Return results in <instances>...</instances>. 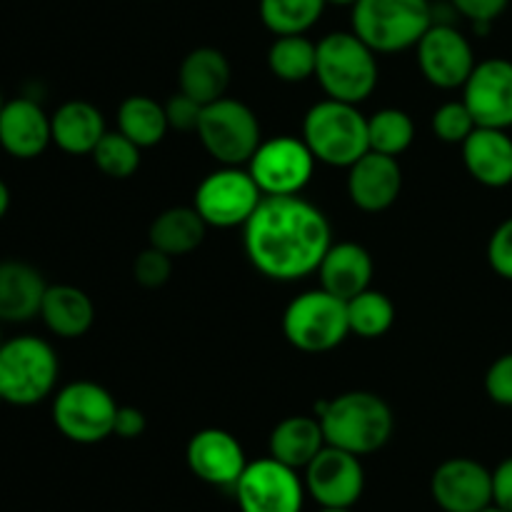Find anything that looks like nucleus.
<instances>
[{
    "instance_id": "b1692460",
    "label": "nucleus",
    "mask_w": 512,
    "mask_h": 512,
    "mask_svg": "<svg viewBox=\"0 0 512 512\" xmlns=\"http://www.w3.org/2000/svg\"><path fill=\"white\" fill-rule=\"evenodd\" d=\"M53 143L68 155H90L108 128L105 118L88 100H68L50 115Z\"/></svg>"
},
{
    "instance_id": "473e14b6",
    "label": "nucleus",
    "mask_w": 512,
    "mask_h": 512,
    "mask_svg": "<svg viewBox=\"0 0 512 512\" xmlns=\"http://www.w3.org/2000/svg\"><path fill=\"white\" fill-rule=\"evenodd\" d=\"M140 150L143 148L125 138L120 130H113V133L108 130L90 155H93V163L98 165L100 173L115 180H125L140 168Z\"/></svg>"
},
{
    "instance_id": "f8f14e48",
    "label": "nucleus",
    "mask_w": 512,
    "mask_h": 512,
    "mask_svg": "<svg viewBox=\"0 0 512 512\" xmlns=\"http://www.w3.org/2000/svg\"><path fill=\"white\" fill-rule=\"evenodd\" d=\"M233 490L240 512H303L308 495L298 470L270 455L245 465Z\"/></svg>"
},
{
    "instance_id": "58836bf2",
    "label": "nucleus",
    "mask_w": 512,
    "mask_h": 512,
    "mask_svg": "<svg viewBox=\"0 0 512 512\" xmlns=\"http://www.w3.org/2000/svg\"><path fill=\"white\" fill-rule=\"evenodd\" d=\"M200 113H203V105L198 100H193L190 95L178 93L165 103V115H168V123L173 130H183V133H190V130H198Z\"/></svg>"
},
{
    "instance_id": "412c9836",
    "label": "nucleus",
    "mask_w": 512,
    "mask_h": 512,
    "mask_svg": "<svg viewBox=\"0 0 512 512\" xmlns=\"http://www.w3.org/2000/svg\"><path fill=\"white\" fill-rule=\"evenodd\" d=\"M463 163L485 188L512 183V138L508 130L475 128L463 143Z\"/></svg>"
},
{
    "instance_id": "c9c22d12",
    "label": "nucleus",
    "mask_w": 512,
    "mask_h": 512,
    "mask_svg": "<svg viewBox=\"0 0 512 512\" xmlns=\"http://www.w3.org/2000/svg\"><path fill=\"white\" fill-rule=\"evenodd\" d=\"M508 3L510 0H450V5L460 15H465L478 33L490 30V25L505 13Z\"/></svg>"
},
{
    "instance_id": "2f4dec72",
    "label": "nucleus",
    "mask_w": 512,
    "mask_h": 512,
    "mask_svg": "<svg viewBox=\"0 0 512 512\" xmlns=\"http://www.w3.org/2000/svg\"><path fill=\"white\" fill-rule=\"evenodd\" d=\"M415 140V123L405 110L383 108L368 118L370 150L383 155H403Z\"/></svg>"
},
{
    "instance_id": "f3484780",
    "label": "nucleus",
    "mask_w": 512,
    "mask_h": 512,
    "mask_svg": "<svg viewBox=\"0 0 512 512\" xmlns=\"http://www.w3.org/2000/svg\"><path fill=\"white\" fill-rule=\"evenodd\" d=\"M185 460L195 478L218 488H235L248 465L240 440L220 428L198 430L185 448Z\"/></svg>"
},
{
    "instance_id": "20e7f679",
    "label": "nucleus",
    "mask_w": 512,
    "mask_h": 512,
    "mask_svg": "<svg viewBox=\"0 0 512 512\" xmlns=\"http://www.w3.org/2000/svg\"><path fill=\"white\" fill-rule=\"evenodd\" d=\"M60 363L53 345L38 335H18L0 345V400L30 408L53 395Z\"/></svg>"
},
{
    "instance_id": "6e6552de",
    "label": "nucleus",
    "mask_w": 512,
    "mask_h": 512,
    "mask_svg": "<svg viewBox=\"0 0 512 512\" xmlns=\"http://www.w3.org/2000/svg\"><path fill=\"white\" fill-rule=\"evenodd\" d=\"M203 148L220 165H248L258 145L263 143L258 115L243 100L223 95L215 103L203 105L198 123Z\"/></svg>"
},
{
    "instance_id": "4be33fe9",
    "label": "nucleus",
    "mask_w": 512,
    "mask_h": 512,
    "mask_svg": "<svg viewBox=\"0 0 512 512\" xmlns=\"http://www.w3.org/2000/svg\"><path fill=\"white\" fill-rule=\"evenodd\" d=\"M48 283L33 265L20 260L0 263V323H28L38 318Z\"/></svg>"
},
{
    "instance_id": "39448f33",
    "label": "nucleus",
    "mask_w": 512,
    "mask_h": 512,
    "mask_svg": "<svg viewBox=\"0 0 512 512\" xmlns=\"http://www.w3.org/2000/svg\"><path fill=\"white\" fill-rule=\"evenodd\" d=\"M303 140L318 163L350 168L370 150L368 118L358 105L325 98L305 113Z\"/></svg>"
},
{
    "instance_id": "dca6fc26",
    "label": "nucleus",
    "mask_w": 512,
    "mask_h": 512,
    "mask_svg": "<svg viewBox=\"0 0 512 512\" xmlns=\"http://www.w3.org/2000/svg\"><path fill=\"white\" fill-rule=\"evenodd\" d=\"M463 103L478 128H512V60L490 58L475 65L463 85Z\"/></svg>"
},
{
    "instance_id": "72a5a7b5",
    "label": "nucleus",
    "mask_w": 512,
    "mask_h": 512,
    "mask_svg": "<svg viewBox=\"0 0 512 512\" xmlns=\"http://www.w3.org/2000/svg\"><path fill=\"white\" fill-rule=\"evenodd\" d=\"M475 128L478 123L463 100H448L433 113V133L443 143L463 145Z\"/></svg>"
},
{
    "instance_id": "09e8293b",
    "label": "nucleus",
    "mask_w": 512,
    "mask_h": 512,
    "mask_svg": "<svg viewBox=\"0 0 512 512\" xmlns=\"http://www.w3.org/2000/svg\"><path fill=\"white\" fill-rule=\"evenodd\" d=\"M0 403H3V400H0Z\"/></svg>"
},
{
    "instance_id": "4468645a",
    "label": "nucleus",
    "mask_w": 512,
    "mask_h": 512,
    "mask_svg": "<svg viewBox=\"0 0 512 512\" xmlns=\"http://www.w3.org/2000/svg\"><path fill=\"white\" fill-rule=\"evenodd\" d=\"M415 48L425 80L440 90L463 88L478 65L470 40L450 23L430 25Z\"/></svg>"
},
{
    "instance_id": "4c0bfd02",
    "label": "nucleus",
    "mask_w": 512,
    "mask_h": 512,
    "mask_svg": "<svg viewBox=\"0 0 512 512\" xmlns=\"http://www.w3.org/2000/svg\"><path fill=\"white\" fill-rule=\"evenodd\" d=\"M488 263L500 278L512 280V218L503 220L488 240Z\"/></svg>"
},
{
    "instance_id": "c85d7f7f",
    "label": "nucleus",
    "mask_w": 512,
    "mask_h": 512,
    "mask_svg": "<svg viewBox=\"0 0 512 512\" xmlns=\"http://www.w3.org/2000/svg\"><path fill=\"white\" fill-rule=\"evenodd\" d=\"M318 43L305 35H275L268 50V68L283 83H303L315 78Z\"/></svg>"
},
{
    "instance_id": "a18cd8bd",
    "label": "nucleus",
    "mask_w": 512,
    "mask_h": 512,
    "mask_svg": "<svg viewBox=\"0 0 512 512\" xmlns=\"http://www.w3.org/2000/svg\"><path fill=\"white\" fill-rule=\"evenodd\" d=\"M483 512H508V510H503V508H495V505H490V508H485Z\"/></svg>"
},
{
    "instance_id": "49530a36",
    "label": "nucleus",
    "mask_w": 512,
    "mask_h": 512,
    "mask_svg": "<svg viewBox=\"0 0 512 512\" xmlns=\"http://www.w3.org/2000/svg\"><path fill=\"white\" fill-rule=\"evenodd\" d=\"M3 105H5V98H3V93H0V113H3Z\"/></svg>"
},
{
    "instance_id": "ea45409f",
    "label": "nucleus",
    "mask_w": 512,
    "mask_h": 512,
    "mask_svg": "<svg viewBox=\"0 0 512 512\" xmlns=\"http://www.w3.org/2000/svg\"><path fill=\"white\" fill-rule=\"evenodd\" d=\"M145 428H148V420H145L143 410L133 408V405H120L118 415H115L113 435L123 440H135L145 433Z\"/></svg>"
},
{
    "instance_id": "a211bd4d",
    "label": "nucleus",
    "mask_w": 512,
    "mask_h": 512,
    "mask_svg": "<svg viewBox=\"0 0 512 512\" xmlns=\"http://www.w3.org/2000/svg\"><path fill=\"white\" fill-rule=\"evenodd\" d=\"M403 190V170L393 155L368 150L348 168V195L355 208L365 213L388 210Z\"/></svg>"
},
{
    "instance_id": "a19ab883",
    "label": "nucleus",
    "mask_w": 512,
    "mask_h": 512,
    "mask_svg": "<svg viewBox=\"0 0 512 512\" xmlns=\"http://www.w3.org/2000/svg\"><path fill=\"white\" fill-rule=\"evenodd\" d=\"M493 505L512 512V458L493 470Z\"/></svg>"
},
{
    "instance_id": "aec40b11",
    "label": "nucleus",
    "mask_w": 512,
    "mask_h": 512,
    "mask_svg": "<svg viewBox=\"0 0 512 512\" xmlns=\"http://www.w3.org/2000/svg\"><path fill=\"white\" fill-rule=\"evenodd\" d=\"M373 270V255L363 245L350 243V240L333 243L318 265L320 288L348 303L350 298L370 288Z\"/></svg>"
},
{
    "instance_id": "bb28decb",
    "label": "nucleus",
    "mask_w": 512,
    "mask_h": 512,
    "mask_svg": "<svg viewBox=\"0 0 512 512\" xmlns=\"http://www.w3.org/2000/svg\"><path fill=\"white\" fill-rule=\"evenodd\" d=\"M208 233V223L193 205H175V208L163 210L158 218L150 223L148 240L153 248L163 250L170 258L175 255H188L200 248Z\"/></svg>"
},
{
    "instance_id": "423d86ee",
    "label": "nucleus",
    "mask_w": 512,
    "mask_h": 512,
    "mask_svg": "<svg viewBox=\"0 0 512 512\" xmlns=\"http://www.w3.org/2000/svg\"><path fill=\"white\" fill-rule=\"evenodd\" d=\"M433 23L430 0H358L353 5V33L375 53L415 48Z\"/></svg>"
},
{
    "instance_id": "f704fd0d",
    "label": "nucleus",
    "mask_w": 512,
    "mask_h": 512,
    "mask_svg": "<svg viewBox=\"0 0 512 512\" xmlns=\"http://www.w3.org/2000/svg\"><path fill=\"white\" fill-rule=\"evenodd\" d=\"M170 273H173V258L168 253H163V250L153 248V245L140 250L133 263L135 283L148 290L163 288L170 280Z\"/></svg>"
},
{
    "instance_id": "6ab92c4d",
    "label": "nucleus",
    "mask_w": 512,
    "mask_h": 512,
    "mask_svg": "<svg viewBox=\"0 0 512 512\" xmlns=\"http://www.w3.org/2000/svg\"><path fill=\"white\" fill-rule=\"evenodd\" d=\"M53 143L50 115L33 98L5 100L0 113V148L18 160H33Z\"/></svg>"
},
{
    "instance_id": "e433bc0d",
    "label": "nucleus",
    "mask_w": 512,
    "mask_h": 512,
    "mask_svg": "<svg viewBox=\"0 0 512 512\" xmlns=\"http://www.w3.org/2000/svg\"><path fill=\"white\" fill-rule=\"evenodd\" d=\"M485 393L493 403L512 408V353L500 355L485 373Z\"/></svg>"
},
{
    "instance_id": "1a4fd4ad",
    "label": "nucleus",
    "mask_w": 512,
    "mask_h": 512,
    "mask_svg": "<svg viewBox=\"0 0 512 512\" xmlns=\"http://www.w3.org/2000/svg\"><path fill=\"white\" fill-rule=\"evenodd\" d=\"M120 405L103 385L75 380L53 398V423L63 438L78 445H93L110 438Z\"/></svg>"
},
{
    "instance_id": "0eeeda50",
    "label": "nucleus",
    "mask_w": 512,
    "mask_h": 512,
    "mask_svg": "<svg viewBox=\"0 0 512 512\" xmlns=\"http://www.w3.org/2000/svg\"><path fill=\"white\" fill-rule=\"evenodd\" d=\"M283 335L300 353H330L350 335L348 303L328 290H305L283 313Z\"/></svg>"
},
{
    "instance_id": "5701e85b",
    "label": "nucleus",
    "mask_w": 512,
    "mask_h": 512,
    "mask_svg": "<svg viewBox=\"0 0 512 512\" xmlns=\"http://www.w3.org/2000/svg\"><path fill=\"white\" fill-rule=\"evenodd\" d=\"M40 320L58 338H83L95 323V305L90 295L75 285H48L40 305Z\"/></svg>"
},
{
    "instance_id": "ddd939ff",
    "label": "nucleus",
    "mask_w": 512,
    "mask_h": 512,
    "mask_svg": "<svg viewBox=\"0 0 512 512\" xmlns=\"http://www.w3.org/2000/svg\"><path fill=\"white\" fill-rule=\"evenodd\" d=\"M303 483L320 508H353L365 490V470L358 455L325 445L308 468Z\"/></svg>"
},
{
    "instance_id": "9b49d317",
    "label": "nucleus",
    "mask_w": 512,
    "mask_h": 512,
    "mask_svg": "<svg viewBox=\"0 0 512 512\" xmlns=\"http://www.w3.org/2000/svg\"><path fill=\"white\" fill-rule=\"evenodd\" d=\"M315 163L303 138L278 135L258 145L248 160V173L263 195H300L313 180Z\"/></svg>"
},
{
    "instance_id": "9d476101",
    "label": "nucleus",
    "mask_w": 512,
    "mask_h": 512,
    "mask_svg": "<svg viewBox=\"0 0 512 512\" xmlns=\"http://www.w3.org/2000/svg\"><path fill=\"white\" fill-rule=\"evenodd\" d=\"M260 200L263 193L243 165H220L198 183L193 208L208 228H243Z\"/></svg>"
},
{
    "instance_id": "2eb2a0df",
    "label": "nucleus",
    "mask_w": 512,
    "mask_h": 512,
    "mask_svg": "<svg viewBox=\"0 0 512 512\" xmlns=\"http://www.w3.org/2000/svg\"><path fill=\"white\" fill-rule=\"evenodd\" d=\"M430 495L445 512H483L493 505V470L473 458H450L435 468Z\"/></svg>"
},
{
    "instance_id": "f257e3e1",
    "label": "nucleus",
    "mask_w": 512,
    "mask_h": 512,
    "mask_svg": "<svg viewBox=\"0 0 512 512\" xmlns=\"http://www.w3.org/2000/svg\"><path fill=\"white\" fill-rule=\"evenodd\" d=\"M333 228L318 205L300 195H263L243 225V248L260 275L295 283L318 273Z\"/></svg>"
},
{
    "instance_id": "7ed1b4c3",
    "label": "nucleus",
    "mask_w": 512,
    "mask_h": 512,
    "mask_svg": "<svg viewBox=\"0 0 512 512\" xmlns=\"http://www.w3.org/2000/svg\"><path fill=\"white\" fill-rule=\"evenodd\" d=\"M375 50L353 30L328 33L318 43L315 78L325 95L343 103L360 105L373 95L378 85V58Z\"/></svg>"
},
{
    "instance_id": "393cba45",
    "label": "nucleus",
    "mask_w": 512,
    "mask_h": 512,
    "mask_svg": "<svg viewBox=\"0 0 512 512\" xmlns=\"http://www.w3.org/2000/svg\"><path fill=\"white\" fill-rule=\"evenodd\" d=\"M178 83L180 93L190 95L200 105L215 103V100L223 98L230 85L228 58H225L223 50L210 48V45L190 50L180 63Z\"/></svg>"
},
{
    "instance_id": "7c9ffc66",
    "label": "nucleus",
    "mask_w": 512,
    "mask_h": 512,
    "mask_svg": "<svg viewBox=\"0 0 512 512\" xmlns=\"http://www.w3.org/2000/svg\"><path fill=\"white\" fill-rule=\"evenodd\" d=\"M348 323L350 333L363 340L383 338L395 323V305L380 290H363L360 295L348 300Z\"/></svg>"
},
{
    "instance_id": "79ce46f5",
    "label": "nucleus",
    "mask_w": 512,
    "mask_h": 512,
    "mask_svg": "<svg viewBox=\"0 0 512 512\" xmlns=\"http://www.w3.org/2000/svg\"><path fill=\"white\" fill-rule=\"evenodd\" d=\"M8 208H10V188L5 180H0V220L5 218Z\"/></svg>"
},
{
    "instance_id": "f03ea898",
    "label": "nucleus",
    "mask_w": 512,
    "mask_h": 512,
    "mask_svg": "<svg viewBox=\"0 0 512 512\" xmlns=\"http://www.w3.org/2000/svg\"><path fill=\"white\" fill-rule=\"evenodd\" d=\"M315 418L320 420L325 443L348 453H378L385 448L395 430L390 405L380 395L368 390H350L315 405Z\"/></svg>"
},
{
    "instance_id": "c03bdc74",
    "label": "nucleus",
    "mask_w": 512,
    "mask_h": 512,
    "mask_svg": "<svg viewBox=\"0 0 512 512\" xmlns=\"http://www.w3.org/2000/svg\"><path fill=\"white\" fill-rule=\"evenodd\" d=\"M320 512H353V508H320Z\"/></svg>"
},
{
    "instance_id": "de8ad7c7",
    "label": "nucleus",
    "mask_w": 512,
    "mask_h": 512,
    "mask_svg": "<svg viewBox=\"0 0 512 512\" xmlns=\"http://www.w3.org/2000/svg\"><path fill=\"white\" fill-rule=\"evenodd\" d=\"M0 345H3V340H0Z\"/></svg>"
},
{
    "instance_id": "c756f323",
    "label": "nucleus",
    "mask_w": 512,
    "mask_h": 512,
    "mask_svg": "<svg viewBox=\"0 0 512 512\" xmlns=\"http://www.w3.org/2000/svg\"><path fill=\"white\" fill-rule=\"evenodd\" d=\"M325 0H260V20L273 35H305L320 20Z\"/></svg>"
},
{
    "instance_id": "a878e982",
    "label": "nucleus",
    "mask_w": 512,
    "mask_h": 512,
    "mask_svg": "<svg viewBox=\"0 0 512 512\" xmlns=\"http://www.w3.org/2000/svg\"><path fill=\"white\" fill-rule=\"evenodd\" d=\"M325 435L320 428L318 418L310 415H290L280 420L273 428L268 440L270 458L280 460L283 465L293 470H305L310 460L325 448Z\"/></svg>"
},
{
    "instance_id": "37998d69",
    "label": "nucleus",
    "mask_w": 512,
    "mask_h": 512,
    "mask_svg": "<svg viewBox=\"0 0 512 512\" xmlns=\"http://www.w3.org/2000/svg\"><path fill=\"white\" fill-rule=\"evenodd\" d=\"M325 3H328V5H350V8H353L358 0H325Z\"/></svg>"
},
{
    "instance_id": "cd10ccee",
    "label": "nucleus",
    "mask_w": 512,
    "mask_h": 512,
    "mask_svg": "<svg viewBox=\"0 0 512 512\" xmlns=\"http://www.w3.org/2000/svg\"><path fill=\"white\" fill-rule=\"evenodd\" d=\"M118 130L138 148H153L170 130L165 103L150 95H130L118 108Z\"/></svg>"
}]
</instances>
